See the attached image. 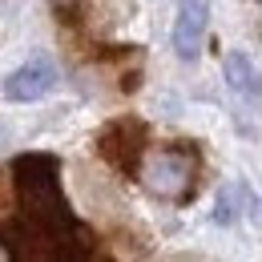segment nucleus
I'll return each instance as SVG.
<instances>
[{"mask_svg": "<svg viewBox=\"0 0 262 262\" xmlns=\"http://www.w3.org/2000/svg\"><path fill=\"white\" fill-rule=\"evenodd\" d=\"M198 169H202V158L194 145H169V149L149 154L137 169V178L162 202H186L198 186Z\"/></svg>", "mask_w": 262, "mask_h": 262, "instance_id": "obj_1", "label": "nucleus"}, {"mask_svg": "<svg viewBox=\"0 0 262 262\" xmlns=\"http://www.w3.org/2000/svg\"><path fill=\"white\" fill-rule=\"evenodd\" d=\"M49 8H53V16H57L61 25H73V20L81 16L85 0H49Z\"/></svg>", "mask_w": 262, "mask_h": 262, "instance_id": "obj_7", "label": "nucleus"}, {"mask_svg": "<svg viewBox=\"0 0 262 262\" xmlns=\"http://www.w3.org/2000/svg\"><path fill=\"white\" fill-rule=\"evenodd\" d=\"M12 137H16V133L8 129V125H0V149H8V145H12Z\"/></svg>", "mask_w": 262, "mask_h": 262, "instance_id": "obj_8", "label": "nucleus"}, {"mask_svg": "<svg viewBox=\"0 0 262 262\" xmlns=\"http://www.w3.org/2000/svg\"><path fill=\"white\" fill-rule=\"evenodd\" d=\"M53 85H57V65H53L49 57H33V61H25L20 69L8 73L4 97L16 101V105H29V101H40Z\"/></svg>", "mask_w": 262, "mask_h": 262, "instance_id": "obj_4", "label": "nucleus"}, {"mask_svg": "<svg viewBox=\"0 0 262 262\" xmlns=\"http://www.w3.org/2000/svg\"><path fill=\"white\" fill-rule=\"evenodd\" d=\"M222 73H226V85L238 93V97L262 105V73H258V65L250 61V53L230 49L226 57H222Z\"/></svg>", "mask_w": 262, "mask_h": 262, "instance_id": "obj_5", "label": "nucleus"}, {"mask_svg": "<svg viewBox=\"0 0 262 262\" xmlns=\"http://www.w3.org/2000/svg\"><path fill=\"white\" fill-rule=\"evenodd\" d=\"M145 125L141 121H133V117H121V121H113V125H105L97 137L101 145V158L113 165V169H121L125 178H133L141 162H145Z\"/></svg>", "mask_w": 262, "mask_h": 262, "instance_id": "obj_2", "label": "nucleus"}, {"mask_svg": "<svg viewBox=\"0 0 262 262\" xmlns=\"http://www.w3.org/2000/svg\"><path fill=\"white\" fill-rule=\"evenodd\" d=\"M246 194L242 186H226L222 194H218V210H214V222H222V226H230L234 218H238V198Z\"/></svg>", "mask_w": 262, "mask_h": 262, "instance_id": "obj_6", "label": "nucleus"}, {"mask_svg": "<svg viewBox=\"0 0 262 262\" xmlns=\"http://www.w3.org/2000/svg\"><path fill=\"white\" fill-rule=\"evenodd\" d=\"M210 29V0H178V20H173V53L178 61H198L202 40Z\"/></svg>", "mask_w": 262, "mask_h": 262, "instance_id": "obj_3", "label": "nucleus"}]
</instances>
